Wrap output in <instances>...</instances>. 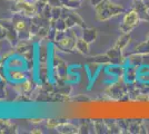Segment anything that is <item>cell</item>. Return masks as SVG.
Wrapping results in <instances>:
<instances>
[{
  "label": "cell",
  "instance_id": "1",
  "mask_svg": "<svg viewBox=\"0 0 149 134\" xmlns=\"http://www.w3.org/2000/svg\"><path fill=\"white\" fill-rule=\"evenodd\" d=\"M95 10H96L97 18L100 21H105L125 13L124 7L119 4L112 2L111 0H104L102 2L95 6Z\"/></svg>",
  "mask_w": 149,
  "mask_h": 134
},
{
  "label": "cell",
  "instance_id": "2",
  "mask_svg": "<svg viewBox=\"0 0 149 134\" xmlns=\"http://www.w3.org/2000/svg\"><path fill=\"white\" fill-rule=\"evenodd\" d=\"M106 95L115 101H123L125 98H129L127 84L125 83V81L120 82V79H119L118 83L112 84L111 86H109L106 89Z\"/></svg>",
  "mask_w": 149,
  "mask_h": 134
},
{
  "label": "cell",
  "instance_id": "3",
  "mask_svg": "<svg viewBox=\"0 0 149 134\" xmlns=\"http://www.w3.org/2000/svg\"><path fill=\"white\" fill-rule=\"evenodd\" d=\"M139 21H140V17H139L138 13L132 8L128 13H125L124 18H123V21H121L120 27H119V28H120V32H124V34L132 32L137 26H138Z\"/></svg>",
  "mask_w": 149,
  "mask_h": 134
},
{
  "label": "cell",
  "instance_id": "4",
  "mask_svg": "<svg viewBox=\"0 0 149 134\" xmlns=\"http://www.w3.org/2000/svg\"><path fill=\"white\" fill-rule=\"evenodd\" d=\"M128 122V133H147V128L143 120L131 119L127 120Z\"/></svg>",
  "mask_w": 149,
  "mask_h": 134
},
{
  "label": "cell",
  "instance_id": "5",
  "mask_svg": "<svg viewBox=\"0 0 149 134\" xmlns=\"http://www.w3.org/2000/svg\"><path fill=\"white\" fill-rule=\"evenodd\" d=\"M107 55H108V57L110 58V64L124 65L125 60H126L124 54H123V51L117 48V47H115V46L107 51Z\"/></svg>",
  "mask_w": 149,
  "mask_h": 134
},
{
  "label": "cell",
  "instance_id": "6",
  "mask_svg": "<svg viewBox=\"0 0 149 134\" xmlns=\"http://www.w3.org/2000/svg\"><path fill=\"white\" fill-rule=\"evenodd\" d=\"M124 81L126 84L136 83L137 81H138V68H136L135 66L129 64L128 67L125 68Z\"/></svg>",
  "mask_w": 149,
  "mask_h": 134
},
{
  "label": "cell",
  "instance_id": "7",
  "mask_svg": "<svg viewBox=\"0 0 149 134\" xmlns=\"http://www.w3.org/2000/svg\"><path fill=\"white\" fill-rule=\"evenodd\" d=\"M134 9L138 13L140 20H149V9L141 0H134Z\"/></svg>",
  "mask_w": 149,
  "mask_h": 134
},
{
  "label": "cell",
  "instance_id": "8",
  "mask_svg": "<svg viewBox=\"0 0 149 134\" xmlns=\"http://www.w3.org/2000/svg\"><path fill=\"white\" fill-rule=\"evenodd\" d=\"M82 38L85 39L88 44L93 43L97 39V30L95 28H87V27H85V29L82 32Z\"/></svg>",
  "mask_w": 149,
  "mask_h": 134
},
{
  "label": "cell",
  "instance_id": "9",
  "mask_svg": "<svg viewBox=\"0 0 149 134\" xmlns=\"http://www.w3.org/2000/svg\"><path fill=\"white\" fill-rule=\"evenodd\" d=\"M129 41H130V32H127V34L123 32V35L117 39V41L115 44V47H117L119 49L124 51L125 48L127 47V45L129 44Z\"/></svg>",
  "mask_w": 149,
  "mask_h": 134
},
{
  "label": "cell",
  "instance_id": "10",
  "mask_svg": "<svg viewBox=\"0 0 149 134\" xmlns=\"http://www.w3.org/2000/svg\"><path fill=\"white\" fill-rule=\"evenodd\" d=\"M93 128L96 130L97 133H109L108 126L106 124V121L104 120H98L93 122Z\"/></svg>",
  "mask_w": 149,
  "mask_h": 134
},
{
  "label": "cell",
  "instance_id": "11",
  "mask_svg": "<svg viewBox=\"0 0 149 134\" xmlns=\"http://www.w3.org/2000/svg\"><path fill=\"white\" fill-rule=\"evenodd\" d=\"M76 49H78L82 54H88L89 53V44L82 37L78 38L76 41Z\"/></svg>",
  "mask_w": 149,
  "mask_h": 134
},
{
  "label": "cell",
  "instance_id": "12",
  "mask_svg": "<svg viewBox=\"0 0 149 134\" xmlns=\"http://www.w3.org/2000/svg\"><path fill=\"white\" fill-rule=\"evenodd\" d=\"M135 53H137V54H149V35L146 41L139 44L135 48Z\"/></svg>",
  "mask_w": 149,
  "mask_h": 134
},
{
  "label": "cell",
  "instance_id": "13",
  "mask_svg": "<svg viewBox=\"0 0 149 134\" xmlns=\"http://www.w3.org/2000/svg\"><path fill=\"white\" fill-rule=\"evenodd\" d=\"M105 121L108 126V130H109V133H120L117 120H105Z\"/></svg>",
  "mask_w": 149,
  "mask_h": 134
},
{
  "label": "cell",
  "instance_id": "14",
  "mask_svg": "<svg viewBox=\"0 0 149 134\" xmlns=\"http://www.w3.org/2000/svg\"><path fill=\"white\" fill-rule=\"evenodd\" d=\"M93 63H98V64H110V58L108 57V55H98V56H95L93 57Z\"/></svg>",
  "mask_w": 149,
  "mask_h": 134
},
{
  "label": "cell",
  "instance_id": "15",
  "mask_svg": "<svg viewBox=\"0 0 149 134\" xmlns=\"http://www.w3.org/2000/svg\"><path fill=\"white\" fill-rule=\"evenodd\" d=\"M26 28V25L24 21H17L16 24H15V29L17 30V32H21V30H24Z\"/></svg>",
  "mask_w": 149,
  "mask_h": 134
},
{
  "label": "cell",
  "instance_id": "16",
  "mask_svg": "<svg viewBox=\"0 0 149 134\" xmlns=\"http://www.w3.org/2000/svg\"><path fill=\"white\" fill-rule=\"evenodd\" d=\"M31 83L30 82H25V83L22 84V88L25 89V91H30L31 88Z\"/></svg>",
  "mask_w": 149,
  "mask_h": 134
},
{
  "label": "cell",
  "instance_id": "17",
  "mask_svg": "<svg viewBox=\"0 0 149 134\" xmlns=\"http://www.w3.org/2000/svg\"><path fill=\"white\" fill-rule=\"evenodd\" d=\"M91 1V4H93V6H97L98 4H100V2H102L104 0H90Z\"/></svg>",
  "mask_w": 149,
  "mask_h": 134
},
{
  "label": "cell",
  "instance_id": "18",
  "mask_svg": "<svg viewBox=\"0 0 149 134\" xmlns=\"http://www.w3.org/2000/svg\"><path fill=\"white\" fill-rule=\"evenodd\" d=\"M141 1H143V4L146 5V7H147V8L149 9V0H141Z\"/></svg>",
  "mask_w": 149,
  "mask_h": 134
}]
</instances>
